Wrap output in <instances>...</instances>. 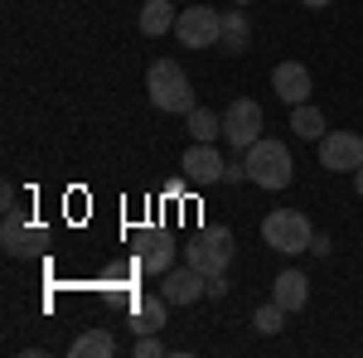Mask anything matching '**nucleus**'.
<instances>
[{
    "label": "nucleus",
    "instance_id": "1",
    "mask_svg": "<svg viewBox=\"0 0 363 358\" xmlns=\"http://www.w3.org/2000/svg\"><path fill=\"white\" fill-rule=\"evenodd\" d=\"M145 92H150L155 111H174V116H189V111H194V87H189L184 68H179L174 58H155V63H150Z\"/></svg>",
    "mask_w": 363,
    "mask_h": 358
},
{
    "label": "nucleus",
    "instance_id": "2",
    "mask_svg": "<svg viewBox=\"0 0 363 358\" xmlns=\"http://www.w3.org/2000/svg\"><path fill=\"white\" fill-rule=\"evenodd\" d=\"M242 155H247V160H242V165H247V184H257V189H286V184H291V150H286V145H281V140H257V145H247V150H242Z\"/></svg>",
    "mask_w": 363,
    "mask_h": 358
},
{
    "label": "nucleus",
    "instance_id": "3",
    "mask_svg": "<svg viewBox=\"0 0 363 358\" xmlns=\"http://www.w3.org/2000/svg\"><path fill=\"white\" fill-rule=\"evenodd\" d=\"M262 237H267V247L272 252H310V242H315V228H310V218L301 213V208H272L267 218H262Z\"/></svg>",
    "mask_w": 363,
    "mask_h": 358
},
{
    "label": "nucleus",
    "instance_id": "4",
    "mask_svg": "<svg viewBox=\"0 0 363 358\" xmlns=\"http://www.w3.org/2000/svg\"><path fill=\"white\" fill-rule=\"evenodd\" d=\"M233 233L228 228H203V233H194L189 237V247H184V262L189 267H199L203 276H223L228 262H233Z\"/></svg>",
    "mask_w": 363,
    "mask_h": 358
},
{
    "label": "nucleus",
    "instance_id": "5",
    "mask_svg": "<svg viewBox=\"0 0 363 358\" xmlns=\"http://www.w3.org/2000/svg\"><path fill=\"white\" fill-rule=\"evenodd\" d=\"M218 34H223V15H218L213 5H189V10H179V20H174V39H179L184 49H213Z\"/></svg>",
    "mask_w": 363,
    "mask_h": 358
},
{
    "label": "nucleus",
    "instance_id": "6",
    "mask_svg": "<svg viewBox=\"0 0 363 358\" xmlns=\"http://www.w3.org/2000/svg\"><path fill=\"white\" fill-rule=\"evenodd\" d=\"M262 126H267V116H262V102H252V97H238V102H228L223 111V140L233 150H247L262 140Z\"/></svg>",
    "mask_w": 363,
    "mask_h": 358
},
{
    "label": "nucleus",
    "instance_id": "7",
    "mask_svg": "<svg viewBox=\"0 0 363 358\" xmlns=\"http://www.w3.org/2000/svg\"><path fill=\"white\" fill-rule=\"evenodd\" d=\"M320 165L335 174H354L363 165V136L359 131H325L320 140Z\"/></svg>",
    "mask_w": 363,
    "mask_h": 358
},
{
    "label": "nucleus",
    "instance_id": "8",
    "mask_svg": "<svg viewBox=\"0 0 363 358\" xmlns=\"http://www.w3.org/2000/svg\"><path fill=\"white\" fill-rule=\"evenodd\" d=\"M160 296H165L169 305H194V301L208 296V276L199 272V267H189V262H184V267H169Z\"/></svg>",
    "mask_w": 363,
    "mask_h": 358
},
{
    "label": "nucleus",
    "instance_id": "9",
    "mask_svg": "<svg viewBox=\"0 0 363 358\" xmlns=\"http://www.w3.org/2000/svg\"><path fill=\"white\" fill-rule=\"evenodd\" d=\"M223 165L228 160L213 150V140H199V145L184 150V179L199 184V189H203V184H223Z\"/></svg>",
    "mask_w": 363,
    "mask_h": 358
},
{
    "label": "nucleus",
    "instance_id": "10",
    "mask_svg": "<svg viewBox=\"0 0 363 358\" xmlns=\"http://www.w3.org/2000/svg\"><path fill=\"white\" fill-rule=\"evenodd\" d=\"M272 87H277V97L286 107H301V102H310V68L306 63H277Z\"/></svg>",
    "mask_w": 363,
    "mask_h": 358
},
{
    "label": "nucleus",
    "instance_id": "11",
    "mask_svg": "<svg viewBox=\"0 0 363 358\" xmlns=\"http://www.w3.org/2000/svg\"><path fill=\"white\" fill-rule=\"evenodd\" d=\"M39 242H44V233L29 228L25 213H5V233H0L5 257H29V252H39Z\"/></svg>",
    "mask_w": 363,
    "mask_h": 358
},
{
    "label": "nucleus",
    "instance_id": "12",
    "mask_svg": "<svg viewBox=\"0 0 363 358\" xmlns=\"http://www.w3.org/2000/svg\"><path fill=\"white\" fill-rule=\"evenodd\" d=\"M272 301L291 315V310H306V301H310V281L301 272H281L277 276V286H272Z\"/></svg>",
    "mask_w": 363,
    "mask_h": 358
},
{
    "label": "nucleus",
    "instance_id": "13",
    "mask_svg": "<svg viewBox=\"0 0 363 358\" xmlns=\"http://www.w3.org/2000/svg\"><path fill=\"white\" fill-rule=\"evenodd\" d=\"M174 20H179V10L169 5V0H145V10L136 15V25L145 39H160V34H169L174 29Z\"/></svg>",
    "mask_w": 363,
    "mask_h": 358
},
{
    "label": "nucleus",
    "instance_id": "14",
    "mask_svg": "<svg viewBox=\"0 0 363 358\" xmlns=\"http://www.w3.org/2000/svg\"><path fill=\"white\" fill-rule=\"evenodd\" d=\"M169 267H174V247H169V237H145V247H140V272L150 276H165Z\"/></svg>",
    "mask_w": 363,
    "mask_h": 358
},
{
    "label": "nucleus",
    "instance_id": "15",
    "mask_svg": "<svg viewBox=\"0 0 363 358\" xmlns=\"http://www.w3.org/2000/svg\"><path fill=\"white\" fill-rule=\"evenodd\" d=\"M218 44H223V54H247L252 49V25L247 15H223V34H218Z\"/></svg>",
    "mask_w": 363,
    "mask_h": 358
},
{
    "label": "nucleus",
    "instance_id": "16",
    "mask_svg": "<svg viewBox=\"0 0 363 358\" xmlns=\"http://www.w3.org/2000/svg\"><path fill=\"white\" fill-rule=\"evenodd\" d=\"M291 131L301 140H325V111L320 107H310V102H301V107H291Z\"/></svg>",
    "mask_w": 363,
    "mask_h": 358
},
{
    "label": "nucleus",
    "instance_id": "17",
    "mask_svg": "<svg viewBox=\"0 0 363 358\" xmlns=\"http://www.w3.org/2000/svg\"><path fill=\"white\" fill-rule=\"evenodd\" d=\"M165 296H145V301H136V310H131V320H136V334H160V325H165Z\"/></svg>",
    "mask_w": 363,
    "mask_h": 358
},
{
    "label": "nucleus",
    "instance_id": "18",
    "mask_svg": "<svg viewBox=\"0 0 363 358\" xmlns=\"http://www.w3.org/2000/svg\"><path fill=\"white\" fill-rule=\"evenodd\" d=\"M68 354H73V358H112L116 354V339L107 330H87L83 339H73Z\"/></svg>",
    "mask_w": 363,
    "mask_h": 358
},
{
    "label": "nucleus",
    "instance_id": "19",
    "mask_svg": "<svg viewBox=\"0 0 363 358\" xmlns=\"http://www.w3.org/2000/svg\"><path fill=\"white\" fill-rule=\"evenodd\" d=\"M189 136H194V140H218V136H223V116L208 111V107H194V111H189Z\"/></svg>",
    "mask_w": 363,
    "mask_h": 358
},
{
    "label": "nucleus",
    "instance_id": "20",
    "mask_svg": "<svg viewBox=\"0 0 363 358\" xmlns=\"http://www.w3.org/2000/svg\"><path fill=\"white\" fill-rule=\"evenodd\" d=\"M281 320H286V310H281L277 301H272V305H262V310L252 315V325H257V334H281V330H286Z\"/></svg>",
    "mask_w": 363,
    "mask_h": 358
},
{
    "label": "nucleus",
    "instance_id": "21",
    "mask_svg": "<svg viewBox=\"0 0 363 358\" xmlns=\"http://www.w3.org/2000/svg\"><path fill=\"white\" fill-rule=\"evenodd\" d=\"M160 354H165V349H160L155 334H140V339H136V358H160Z\"/></svg>",
    "mask_w": 363,
    "mask_h": 358
},
{
    "label": "nucleus",
    "instance_id": "22",
    "mask_svg": "<svg viewBox=\"0 0 363 358\" xmlns=\"http://www.w3.org/2000/svg\"><path fill=\"white\" fill-rule=\"evenodd\" d=\"M228 296V272L223 276H208V301H223Z\"/></svg>",
    "mask_w": 363,
    "mask_h": 358
},
{
    "label": "nucleus",
    "instance_id": "23",
    "mask_svg": "<svg viewBox=\"0 0 363 358\" xmlns=\"http://www.w3.org/2000/svg\"><path fill=\"white\" fill-rule=\"evenodd\" d=\"M247 179V165H223V184H242Z\"/></svg>",
    "mask_w": 363,
    "mask_h": 358
},
{
    "label": "nucleus",
    "instance_id": "24",
    "mask_svg": "<svg viewBox=\"0 0 363 358\" xmlns=\"http://www.w3.org/2000/svg\"><path fill=\"white\" fill-rule=\"evenodd\" d=\"M0 203H5V213H20V198H15V184H5V194H0Z\"/></svg>",
    "mask_w": 363,
    "mask_h": 358
},
{
    "label": "nucleus",
    "instance_id": "25",
    "mask_svg": "<svg viewBox=\"0 0 363 358\" xmlns=\"http://www.w3.org/2000/svg\"><path fill=\"white\" fill-rule=\"evenodd\" d=\"M330 247H335V242H330L325 233H315V242H310V252H315V257H330Z\"/></svg>",
    "mask_w": 363,
    "mask_h": 358
},
{
    "label": "nucleus",
    "instance_id": "26",
    "mask_svg": "<svg viewBox=\"0 0 363 358\" xmlns=\"http://www.w3.org/2000/svg\"><path fill=\"white\" fill-rule=\"evenodd\" d=\"M301 5H310V10H325V5H330V0H301Z\"/></svg>",
    "mask_w": 363,
    "mask_h": 358
},
{
    "label": "nucleus",
    "instance_id": "27",
    "mask_svg": "<svg viewBox=\"0 0 363 358\" xmlns=\"http://www.w3.org/2000/svg\"><path fill=\"white\" fill-rule=\"evenodd\" d=\"M354 184H359V194H363V165H359V169H354Z\"/></svg>",
    "mask_w": 363,
    "mask_h": 358
},
{
    "label": "nucleus",
    "instance_id": "28",
    "mask_svg": "<svg viewBox=\"0 0 363 358\" xmlns=\"http://www.w3.org/2000/svg\"><path fill=\"white\" fill-rule=\"evenodd\" d=\"M238 5H247V0H238Z\"/></svg>",
    "mask_w": 363,
    "mask_h": 358
}]
</instances>
